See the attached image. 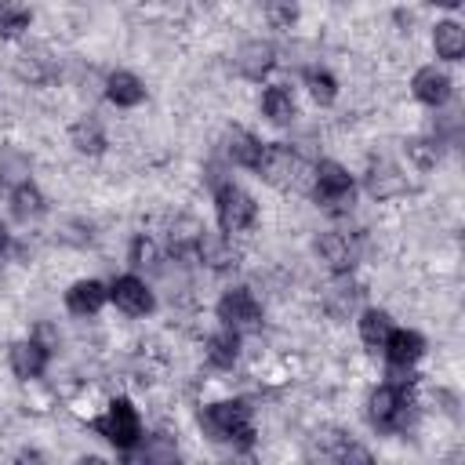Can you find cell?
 <instances>
[{
    "label": "cell",
    "instance_id": "6da1fadb",
    "mask_svg": "<svg viewBox=\"0 0 465 465\" xmlns=\"http://www.w3.org/2000/svg\"><path fill=\"white\" fill-rule=\"evenodd\" d=\"M203 432L214 443H251L254 440V425H251V411L240 400H225V403H211L200 414Z\"/></svg>",
    "mask_w": 465,
    "mask_h": 465
},
{
    "label": "cell",
    "instance_id": "7a4b0ae2",
    "mask_svg": "<svg viewBox=\"0 0 465 465\" xmlns=\"http://www.w3.org/2000/svg\"><path fill=\"white\" fill-rule=\"evenodd\" d=\"M94 432H102L116 450H134L142 443V421L138 411L131 407V400H113L109 411L102 418H94Z\"/></svg>",
    "mask_w": 465,
    "mask_h": 465
},
{
    "label": "cell",
    "instance_id": "3957f363",
    "mask_svg": "<svg viewBox=\"0 0 465 465\" xmlns=\"http://www.w3.org/2000/svg\"><path fill=\"white\" fill-rule=\"evenodd\" d=\"M316 200H320V207H327L334 214L352 207V178L341 163H334V160L316 163Z\"/></svg>",
    "mask_w": 465,
    "mask_h": 465
},
{
    "label": "cell",
    "instance_id": "277c9868",
    "mask_svg": "<svg viewBox=\"0 0 465 465\" xmlns=\"http://www.w3.org/2000/svg\"><path fill=\"white\" fill-rule=\"evenodd\" d=\"M214 207H218V225H222V232H240V229H247V225L254 222V214H258L254 200H251L240 185H232V182L218 185Z\"/></svg>",
    "mask_w": 465,
    "mask_h": 465
},
{
    "label": "cell",
    "instance_id": "5b68a950",
    "mask_svg": "<svg viewBox=\"0 0 465 465\" xmlns=\"http://www.w3.org/2000/svg\"><path fill=\"white\" fill-rule=\"evenodd\" d=\"M254 171L269 182V185H294L298 178V153L283 142H272V145H262V156L254 163Z\"/></svg>",
    "mask_w": 465,
    "mask_h": 465
},
{
    "label": "cell",
    "instance_id": "8992f818",
    "mask_svg": "<svg viewBox=\"0 0 465 465\" xmlns=\"http://www.w3.org/2000/svg\"><path fill=\"white\" fill-rule=\"evenodd\" d=\"M218 320L225 327H254L262 320V305L247 287H232L218 302Z\"/></svg>",
    "mask_w": 465,
    "mask_h": 465
},
{
    "label": "cell",
    "instance_id": "52a82bcc",
    "mask_svg": "<svg viewBox=\"0 0 465 465\" xmlns=\"http://www.w3.org/2000/svg\"><path fill=\"white\" fill-rule=\"evenodd\" d=\"M403 411H407V400L400 392V385H378L367 400V414L378 429H400L403 425Z\"/></svg>",
    "mask_w": 465,
    "mask_h": 465
},
{
    "label": "cell",
    "instance_id": "ba28073f",
    "mask_svg": "<svg viewBox=\"0 0 465 465\" xmlns=\"http://www.w3.org/2000/svg\"><path fill=\"white\" fill-rule=\"evenodd\" d=\"M109 298H113V305H116L120 312H127V316H145V312H153V294H149V287H145L138 276H116L113 287H109Z\"/></svg>",
    "mask_w": 465,
    "mask_h": 465
},
{
    "label": "cell",
    "instance_id": "9c48e42d",
    "mask_svg": "<svg viewBox=\"0 0 465 465\" xmlns=\"http://www.w3.org/2000/svg\"><path fill=\"white\" fill-rule=\"evenodd\" d=\"M381 349H385V356H389V367L407 371L411 363L421 360V352H425V338H421L418 331H396V327H392Z\"/></svg>",
    "mask_w": 465,
    "mask_h": 465
},
{
    "label": "cell",
    "instance_id": "30bf717a",
    "mask_svg": "<svg viewBox=\"0 0 465 465\" xmlns=\"http://www.w3.org/2000/svg\"><path fill=\"white\" fill-rule=\"evenodd\" d=\"M316 254L334 269V272H349L356 265V240L349 232H323L316 240Z\"/></svg>",
    "mask_w": 465,
    "mask_h": 465
},
{
    "label": "cell",
    "instance_id": "8fae6325",
    "mask_svg": "<svg viewBox=\"0 0 465 465\" xmlns=\"http://www.w3.org/2000/svg\"><path fill=\"white\" fill-rule=\"evenodd\" d=\"M272 65H276V47H272L269 40H247V44L236 51V69H240L247 80H262Z\"/></svg>",
    "mask_w": 465,
    "mask_h": 465
},
{
    "label": "cell",
    "instance_id": "7c38bea8",
    "mask_svg": "<svg viewBox=\"0 0 465 465\" xmlns=\"http://www.w3.org/2000/svg\"><path fill=\"white\" fill-rule=\"evenodd\" d=\"M47 345H40L36 338H25V341H15L11 345V371L22 378V381H29V378H40L44 374V367H47Z\"/></svg>",
    "mask_w": 465,
    "mask_h": 465
},
{
    "label": "cell",
    "instance_id": "4fadbf2b",
    "mask_svg": "<svg viewBox=\"0 0 465 465\" xmlns=\"http://www.w3.org/2000/svg\"><path fill=\"white\" fill-rule=\"evenodd\" d=\"M109 298V287H102L98 280H76L69 291H65V309L73 316H94Z\"/></svg>",
    "mask_w": 465,
    "mask_h": 465
},
{
    "label": "cell",
    "instance_id": "5bb4252c",
    "mask_svg": "<svg viewBox=\"0 0 465 465\" xmlns=\"http://www.w3.org/2000/svg\"><path fill=\"white\" fill-rule=\"evenodd\" d=\"M411 87H414V98L425 102V105H443V102L450 98V80H447V73H440L436 65L418 69L414 80H411Z\"/></svg>",
    "mask_w": 465,
    "mask_h": 465
},
{
    "label": "cell",
    "instance_id": "9a60e30c",
    "mask_svg": "<svg viewBox=\"0 0 465 465\" xmlns=\"http://www.w3.org/2000/svg\"><path fill=\"white\" fill-rule=\"evenodd\" d=\"M105 94H109V102L131 109V105H138V102L145 98V87H142V80H138L134 73L116 69V73H109V80H105Z\"/></svg>",
    "mask_w": 465,
    "mask_h": 465
},
{
    "label": "cell",
    "instance_id": "2e32d148",
    "mask_svg": "<svg viewBox=\"0 0 465 465\" xmlns=\"http://www.w3.org/2000/svg\"><path fill=\"white\" fill-rule=\"evenodd\" d=\"M367 193L374 200H389V196L403 193V174L392 163H371V171H367Z\"/></svg>",
    "mask_w": 465,
    "mask_h": 465
},
{
    "label": "cell",
    "instance_id": "e0dca14e",
    "mask_svg": "<svg viewBox=\"0 0 465 465\" xmlns=\"http://www.w3.org/2000/svg\"><path fill=\"white\" fill-rule=\"evenodd\" d=\"M432 47H436L440 58L458 62V58L465 54V29H461L458 22H440V25L432 29Z\"/></svg>",
    "mask_w": 465,
    "mask_h": 465
},
{
    "label": "cell",
    "instance_id": "ac0fdd59",
    "mask_svg": "<svg viewBox=\"0 0 465 465\" xmlns=\"http://www.w3.org/2000/svg\"><path fill=\"white\" fill-rule=\"evenodd\" d=\"M225 153L232 156V163H240V167H254L258 156H262V142H258L254 134H247L243 127H232V131L225 134Z\"/></svg>",
    "mask_w": 465,
    "mask_h": 465
},
{
    "label": "cell",
    "instance_id": "d6986e66",
    "mask_svg": "<svg viewBox=\"0 0 465 465\" xmlns=\"http://www.w3.org/2000/svg\"><path fill=\"white\" fill-rule=\"evenodd\" d=\"M236 356H240V334H236V327H225V331H218V334L207 338V360L214 367L225 371V367L236 363Z\"/></svg>",
    "mask_w": 465,
    "mask_h": 465
},
{
    "label": "cell",
    "instance_id": "ffe728a7",
    "mask_svg": "<svg viewBox=\"0 0 465 465\" xmlns=\"http://www.w3.org/2000/svg\"><path fill=\"white\" fill-rule=\"evenodd\" d=\"M389 331H392V320H389V312L385 309H367L363 316H360V338H363V345L367 349H381L385 345V338H389Z\"/></svg>",
    "mask_w": 465,
    "mask_h": 465
},
{
    "label": "cell",
    "instance_id": "44dd1931",
    "mask_svg": "<svg viewBox=\"0 0 465 465\" xmlns=\"http://www.w3.org/2000/svg\"><path fill=\"white\" fill-rule=\"evenodd\" d=\"M69 138H73V145L80 149V153H87V156H98V153H105V131H102V124L98 120H80V124H73L69 127Z\"/></svg>",
    "mask_w": 465,
    "mask_h": 465
},
{
    "label": "cell",
    "instance_id": "7402d4cb",
    "mask_svg": "<svg viewBox=\"0 0 465 465\" xmlns=\"http://www.w3.org/2000/svg\"><path fill=\"white\" fill-rule=\"evenodd\" d=\"M262 113L272 120V124H291L294 120V98H291V91L287 87H265V94H262Z\"/></svg>",
    "mask_w": 465,
    "mask_h": 465
},
{
    "label": "cell",
    "instance_id": "603a6c76",
    "mask_svg": "<svg viewBox=\"0 0 465 465\" xmlns=\"http://www.w3.org/2000/svg\"><path fill=\"white\" fill-rule=\"evenodd\" d=\"M11 211H15V218H22V222L36 218V214L44 211V196H40V189H36L33 182L15 185V193H11Z\"/></svg>",
    "mask_w": 465,
    "mask_h": 465
},
{
    "label": "cell",
    "instance_id": "cb8c5ba5",
    "mask_svg": "<svg viewBox=\"0 0 465 465\" xmlns=\"http://www.w3.org/2000/svg\"><path fill=\"white\" fill-rule=\"evenodd\" d=\"M33 15L22 0H0V36H18L22 29H29Z\"/></svg>",
    "mask_w": 465,
    "mask_h": 465
},
{
    "label": "cell",
    "instance_id": "d4e9b609",
    "mask_svg": "<svg viewBox=\"0 0 465 465\" xmlns=\"http://www.w3.org/2000/svg\"><path fill=\"white\" fill-rule=\"evenodd\" d=\"M196 254H200L207 265H214V269H222V265H229V262H232V254H229L225 240H222L218 232H207V229H203V236H200V243H196Z\"/></svg>",
    "mask_w": 465,
    "mask_h": 465
},
{
    "label": "cell",
    "instance_id": "484cf974",
    "mask_svg": "<svg viewBox=\"0 0 465 465\" xmlns=\"http://www.w3.org/2000/svg\"><path fill=\"white\" fill-rule=\"evenodd\" d=\"M305 84H309V94L320 102V105H331L338 98V80L327 73V69H309L305 73Z\"/></svg>",
    "mask_w": 465,
    "mask_h": 465
},
{
    "label": "cell",
    "instance_id": "4316f807",
    "mask_svg": "<svg viewBox=\"0 0 465 465\" xmlns=\"http://www.w3.org/2000/svg\"><path fill=\"white\" fill-rule=\"evenodd\" d=\"M200 236H203V225H200L196 218H182V222L171 229V247H174L178 254H185V251H196Z\"/></svg>",
    "mask_w": 465,
    "mask_h": 465
},
{
    "label": "cell",
    "instance_id": "83f0119b",
    "mask_svg": "<svg viewBox=\"0 0 465 465\" xmlns=\"http://www.w3.org/2000/svg\"><path fill=\"white\" fill-rule=\"evenodd\" d=\"M323 302H327V312L341 320V316H349V312L356 309V302H360V287H352V283H349V287H331Z\"/></svg>",
    "mask_w": 465,
    "mask_h": 465
},
{
    "label": "cell",
    "instance_id": "f1b7e54d",
    "mask_svg": "<svg viewBox=\"0 0 465 465\" xmlns=\"http://www.w3.org/2000/svg\"><path fill=\"white\" fill-rule=\"evenodd\" d=\"M142 461H174L178 458V447L167 440V436H149L145 443H142V454H138Z\"/></svg>",
    "mask_w": 465,
    "mask_h": 465
},
{
    "label": "cell",
    "instance_id": "f546056e",
    "mask_svg": "<svg viewBox=\"0 0 465 465\" xmlns=\"http://www.w3.org/2000/svg\"><path fill=\"white\" fill-rule=\"evenodd\" d=\"M265 15L276 25H291L298 11H294V0H265Z\"/></svg>",
    "mask_w": 465,
    "mask_h": 465
},
{
    "label": "cell",
    "instance_id": "4dcf8cb0",
    "mask_svg": "<svg viewBox=\"0 0 465 465\" xmlns=\"http://www.w3.org/2000/svg\"><path fill=\"white\" fill-rule=\"evenodd\" d=\"M153 262H156L153 240H149V236H138V240L131 243V265H153Z\"/></svg>",
    "mask_w": 465,
    "mask_h": 465
},
{
    "label": "cell",
    "instance_id": "1f68e13d",
    "mask_svg": "<svg viewBox=\"0 0 465 465\" xmlns=\"http://www.w3.org/2000/svg\"><path fill=\"white\" fill-rule=\"evenodd\" d=\"M411 156L421 163V167H432L440 160V149L432 142H411Z\"/></svg>",
    "mask_w": 465,
    "mask_h": 465
},
{
    "label": "cell",
    "instance_id": "d6a6232c",
    "mask_svg": "<svg viewBox=\"0 0 465 465\" xmlns=\"http://www.w3.org/2000/svg\"><path fill=\"white\" fill-rule=\"evenodd\" d=\"M429 4H436V7H458L461 0H429Z\"/></svg>",
    "mask_w": 465,
    "mask_h": 465
},
{
    "label": "cell",
    "instance_id": "836d02e7",
    "mask_svg": "<svg viewBox=\"0 0 465 465\" xmlns=\"http://www.w3.org/2000/svg\"><path fill=\"white\" fill-rule=\"evenodd\" d=\"M7 251V229H4V222H0V254Z\"/></svg>",
    "mask_w": 465,
    "mask_h": 465
}]
</instances>
